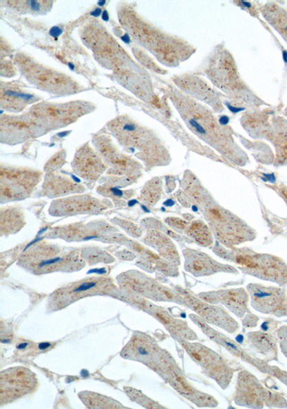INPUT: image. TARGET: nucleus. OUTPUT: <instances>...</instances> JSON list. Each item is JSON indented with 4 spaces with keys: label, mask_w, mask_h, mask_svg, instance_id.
Segmentation results:
<instances>
[{
    "label": "nucleus",
    "mask_w": 287,
    "mask_h": 409,
    "mask_svg": "<svg viewBox=\"0 0 287 409\" xmlns=\"http://www.w3.org/2000/svg\"><path fill=\"white\" fill-rule=\"evenodd\" d=\"M106 3V1H99L98 2V6H104Z\"/></svg>",
    "instance_id": "49530a36"
},
{
    "label": "nucleus",
    "mask_w": 287,
    "mask_h": 409,
    "mask_svg": "<svg viewBox=\"0 0 287 409\" xmlns=\"http://www.w3.org/2000/svg\"><path fill=\"white\" fill-rule=\"evenodd\" d=\"M259 322V317L252 313L246 314L242 321L244 327L248 329L257 327Z\"/></svg>",
    "instance_id": "7c9ffc66"
},
{
    "label": "nucleus",
    "mask_w": 287,
    "mask_h": 409,
    "mask_svg": "<svg viewBox=\"0 0 287 409\" xmlns=\"http://www.w3.org/2000/svg\"><path fill=\"white\" fill-rule=\"evenodd\" d=\"M198 75L206 76L213 86L228 99L230 105L242 109H258L266 104L242 77L237 63L230 51L217 45L198 70Z\"/></svg>",
    "instance_id": "7ed1b4c3"
},
{
    "label": "nucleus",
    "mask_w": 287,
    "mask_h": 409,
    "mask_svg": "<svg viewBox=\"0 0 287 409\" xmlns=\"http://www.w3.org/2000/svg\"><path fill=\"white\" fill-rule=\"evenodd\" d=\"M121 39L127 44L129 43L131 41L130 38H129L128 34H127V33H125V36H123Z\"/></svg>",
    "instance_id": "a19ab883"
},
{
    "label": "nucleus",
    "mask_w": 287,
    "mask_h": 409,
    "mask_svg": "<svg viewBox=\"0 0 287 409\" xmlns=\"http://www.w3.org/2000/svg\"><path fill=\"white\" fill-rule=\"evenodd\" d=\"M135 292L144 297L156 302H173L183 306V300L176 288H171L160 284L153 279L140 275L131 285Z\"/></svg>",
    "instance_id": "4be33fe9"
},
{
    "label": "nucleus",
    "mask_w": 287,
    "mask_h": 409,
    "mask_svg": "<svg viewBox=\"0 0 287 409\" xmlns=\"http://www.w3.org/2000/svg\"><path fill=\"white\" fill-rule=\"evenodd\" d=\"M213 252L234 263L245 274L283 286L287 284V264L276 255L260 253L248 248L228 249L219 244Z\"/></svg>",
    "instance_id": "20e7f679"
},
{
    "label": "nucleus",
    "mask_w": 287,
    "mask_h": 409,
    "mask_svg": "<svg viewBox=\"0 0 287 409\" xmlns=\"http://www.w3.org/2000/svg\"><path fill=\"white\" fill-rule=\"evenodd\" d=\"M263 18L287 43V10L276 3L268 2L259 8Z\"/></svg>",
    "instance_id": "393cba45"
},
{
    "label": "nucleus",
    "mask_w": 287,
    "mask_h": 409,
    "mask_svg": "<svg viewBox=\"0 0 287 409\" xmlns=\"http://www.w3.org/2000/svg\"><path fill=\"white\" fill-rule=\"evenodd\" d=\"M167 223L178 230H184L189 225L187 221L174 218L167 219Z\"/></svg>",
    "instance_id": "473e14b6"
},
{
    "label": "nucleus",
    "mask_w": 287,
    "mask_h": 409,
    "mask_svg": "<svg viewBox=\"0 0 287 409\" xmlns=\"http://www.w3.org/2000/svg\"><path fill=\"white\" fill-rule=\"evenodd\" d=\"M139 302L141 308L161 322L174 339L181 338L189 341L198 339V335L190 328L187 321L175 317L167 310L153 303L144 300Z\"/></svg>",
    "instance_id": "412c9836"
},
{
    "label": "nucleus",
    "mask_w": 287,
    "mask_h": 409,
    "mask_svg": "<svg viewBox=\"0 0 287 409\" xmlns=\"http://www.w3.org/2000/svg\"><path fill=\"white\" fill-rule=\"evenodd\" d=\"M189 318L202 333L218 346L224 348L236 359L255 367L263 373L271 376L272 366H270L266 362L248 354L238 343L213 328L209 324L202 320L195 314H191Z\"/></svg>",
    "instance_id": "a211bd4d"
},
{
    "label": "nucleus",
    "mask_w": 287,
    "mask_h": 409,
    "mask_svg": "<svg viewBox=\"0 0 287 409\" xmlns=\"http://www.w3.org/2000/svg\"><path fill=\"white\" fill-rule=\"evenodd\" d=\"M183 300V306L191 310L209 325L221 328L230 334L240 330V324L236 321L222 305L213 304L200 299L187 289L175 286Z\"/></svg>",
    "instance_id": "9d476101"
},
{
    "label": "nucleus",
    "mask_w": 287,
    "mask_h": 409,
    "mask_svg": "<svg viewBox=\"0 0 287 409\" xmlns=\"http://www.w3.org/2000/svg\"><path fill=\"white\" fill-rule=\"evenodd\" d=\"M159 376L185 399L199 408H215L219 402L213 396L195 387L172 356Z\"/></svg>",
    "instance_id": "ddd939ff"
},
{
    "label": "nucleus",
    "mask_w": 287,
    "mask_h": 409,
    "mask_svg": "<svg viewBox=\"0 0 287 409\" xmlns=\"http://www.w3.org/2000/svg\"><path fill=\"white\" fill-rule=\"evenodd\" d=\"M79 397L89 408H120L122 405L99 395L91 392H81Z\"/></svg>",
    "instance_id": "cd10ccee"
},
{
    "label": "nucleus",
    "mask_w": 287,
    "mask_h": 409,
    "mask_svg": "<svg viewBox=\"0 0 287 409\" xmlns=\"http://www.w3.org/2000/svg\"><path fill=\"white\" fill-rule=\"evenodd\" d=\"M30 6V9L33 11L39 12L41 10V6L38 1H28Z\"/></svg>",
    "instance_id": "c9c22d12"
},
{
    "label": "nucleus",
    "mask_w": 287,
    "mask_h": 409,
    "mask_svg": "<svg viewBox=\"0 0 287 409\" xmlns=\"http://www.w3.org/2000/svg\"><path fill=\"white\" fill-rule=\"evenodd\" d=\"M184 233L201 247H211L214 244L213 234L209 227L204 221H193L184 229Z\"/></svg>",
    "instance_id": "a878e982"
},
{
    "label": "nucleus",
    "mask_w": 287,
    "mask_h": 409,
    "mask_svg": "<svg viewBox=\"0 0 287 409\" xmlns=\"http://www.w3.org/2000/svg\"><path fill=\"white\" fill-rule=\"evenodd\" d=\"M62 32L63 30L61 28L58 26H55L50 29V36L57 39L61 35Z\"/></svg>",
    "instance_id": "f704fd0d"
},
{
    "label": "nucleus",
    "mask_w": 287,
    "mask_h": 409,
    "mask_svg": "<svg viewBox=\"0 0 287 409\" xmlns=\"http://www.w3.org/2000/svg\"><path fill=\"white\" fill-rule=\"evenodd\" d=\"M101 12H103V11H101V9L97 8L94 11H93L91 13V14L94 17H98L101 14Z\"/></svg>",
    "instance_id": "79ce46f5"
},
{
    "label": "nucleus",
    "mask_w": 287,
    "mask_h": 409,
    "mask_svg": "<svg viewBox=\"0 0 287 409\" xmlns=\"http://www.w3.org/2000/svg\"><path fill=\"white\" fill-rule=\"evenodd\" d=\"M286 322H287V320H285Z\"/></svg>",
    "instance_id": "09e8293b"
},
{
    "label": "nucleus",
    "mask_w": 287,
    "mask_h": 409,
    "mask_svg": "<svg viewBox=\"0 0 287 409\" xmlns=\"http://www.w3.org/2000/svg\"><path fill=\"white\" fill-rule=\"evenodd\" d=\"M110 191L115 196L117 197H122L124 195V192L118 189V187H111Z\"/></svg>",
    "instance_id": "4c0bfd02"
},
{
    "label": "nucleus",
    "mask_w": 287,
    "mask_h": 409,
    "mask_svg": "<svg viewBox=\"0 0 287 409\" xmlns=\"http://www.w3.org/2000/svg\"><path fill=\"white\" fill-rule=\"evenodd\" d=\"M233 400L235 405L249 408H287V401L281 394L264 387L257 377L248 370L238 373Z\"/></svg>",
    "instance_id": "6e6552de"
},
{
    "label": "nucleus",
    "mask_w": 287,
    "mask_h": 409,
    "mask_svg": "<svg viewBox=\"0 0 287 409\" xmlns=\"http://www.w3.org/2000/svg\"><path fill=\"white\" fill-rule=\"evenodd\" d=\"M162 181L158 179H154L149 181L142 193V200L146 202L148 206H154L158 202L161 197Z\"/></svg>",
    "instance_id": "c85d7f7f"
},
{
    "label": "nucleus",
    "mask_w": 287,
    "mask_h": 409,
    "mask_svg": "<svg viewBox=\"0 0 287 409\" xmlns=\"http://www.w3.org/2000/svg\"><path fill=\"white\" fill-rule=\"evenodd\" d=\"M103 19L105 21H109V14H108V12H107V10L104 11V12H103Z\"/></svg>",
    "instance_id": "37998d69"
},
{
    "label": "nucleus",
    "mask_w": 287,
    "mask_h": 409,
    "mask_svg": "<svg viewBox=\"0 0 287 409\" xmlns=\"http://www.w3.org/2000/svg\"><path fill=\"white\" fill-rule=\"evenodd\" d=\"M111 281L105 278L93 277L65 285L50 297V310L59 311L84 297L105 295L112 291Z\"/></svg>",
    "instance_id": "9b49d317"
},
{
    "label": "nucleus",
    "mask_w": 287,
    "mask_h": 409,
    "mask_svg": "<svg viewBox=\"0 0 287 409\" xmlns=\"http://www.w3.org/2000/svg\"><path fill=\"white\" fill-rule=\"evenodd\" d=\"M34 241L21 255L19 263L34 275H45L56 271L72 272L81 269L84 262L79 252L53 244H37Z\"/></svg>",
    "instance_id": "39448f33"
},
{
    "label": "nucleus",
    "mask_w": 287,
    "mask_h": 409,
    "mask_svg": "<svg viewBox=\"0 0 287 409\" xmlns=\"http://www.w3.org/2000/svg\"><path fill=\"white\" fill-rule=\"evenodd\" d=\"M253 308L265 315L277 317H287V292L276 286L251 283L247 286Z\"/></svg>",
    "instance_id": "dca6fc26"
},
{
    "label": "nucleus",
    "mask_w": 287,
    "mask_h": 409,
    "mask_svg": "<svg viewBox=\"0 0 287 409\" xmlns=\"http://www.w3.org/2000/svg\"><path fill=\"white\" fill-rule=\"evenodd\" d=\"M134 34L167 66L177 67L196 52V48L184 39L164 32L143 21L135 23Z\"/></svg>",
    "instance_id": "423d86ee"
},
{
    "label": "nucleus",
    "mask_w": 287,
    "mask_h": 409,
    "mask_svg": "<svg viewBox=\"0 0 287 409\" xmlns=\"http://www.w3.org/2000/svg\"><path fill=\"white\" fill-rule=\"evenodd\" d=\"M176 87L182 93L206 104L216 113L224 112V98L226 96L213 88L204 78L196 73L183 74L173 77Z\"/></svg>",
    "instance_id": "2eb2a0df"
},
{
    "label": "nucleus",
    "mask_w": 287,
    "mask_h": 409,
    "mask_svg": "<svg viewBox=\"0 0 287 409\" xmlns=\"http://www.w3.org/2000/svg\"><path fill=\"white\" fill-rule=\"evenodd\" d=\"M50 347H52V344L49 343H42L39 345V349L41 350H46Z\"/></svg>",
    "instance_id": "58836bf2"
},
{
    "label": "nucleus",
    "mask_w": 287,
    "mask_h": 409,
    "mask_svg": "<svg viewBox=\"0 0 287 409\" xmlns=\"http://www.w3.org/2000/svg\"><path fill=\"white\" fill-rule=\"evenodd\" d=\"M69 133V132H61L59 134V136H61V138H63V136H67V134Z\"/></svg>",
    "instance_id": "a18cd8bd"
},
{
    "label": "nucleus",
    "mask_w": 287,
    "mask_h": 409,
    "mask_svg": "<svg viewBox=\"0 0 287 409\" xmlns=\"http://www.w3.org/2000/svg\"><path fill=\"white\" fill-rule=\"evenodd\" d=\"M242 127L252 138L265 139L276 150L279 165H287V119L268 109H251L241 118Z\"/></svg>",
    "instance_id": "0eeeda50"
},
{
    "label": "nucleus",
    "mask_w": 287,
    "mask_h": 409,
    "mask_svg": "<svg viewBox=\"0 0 287 409\" xmlns=\"http://www.w3.org/2000/svg\"><path fill=\"white\" fill-rule=\"evenodd\" d=\"M45 185H47V187H44L47 191L45 195L52 197H58L72 193L81 192L83 187L77 185L76 183H73V181L61 177L55 178L53 180L52 179H50L47 183H45Z\"/></svg>",
    "instance_id": "bb28decb"
},
{
    "label": "nucleus",
    "mask_w": 287,
    "mask_h": 409,
    "mask_svg": "<svg viewBox=\"0 0 287 409\" xmlns=\"http://www.w3.org/2000/svg\"><path fill=\"white\" fill-rule=\"evenodd\" d=\"M171 355L154 338L142 333H135L122 352L125 359L139 361L158 375Z\"/></svg>",
    "instance_id": "f8f14e48"
},
{
    "label": "nucleus",
    "mask_w": 287,
    "mask_h": 409,
    "mask_svg": "<svg viewBox=\"0 0 287 409\" xmlns=\"http://www.w3.org/2000/svg\"><path fill=\"white\" fill-rule=\"evenodd\" d=\"M198 296L207 302L224 306L240 319L249 313L250 297L247 289L242 287L200 293Z\"/></svg>",
    "instance_id": "aec40b11"
},
{
    "label": "nucleus",
    "mask_w": 287,
    "mask_h": 409,
    "mask_svg": "<svg viewBox=\"0 0 287 409\" xmlns=\"http://www.w3.org/2000/svg\"><path fill=\"white\" fill-rule=\"evenodd\" d=\"M41 174L36 170L6 168L1 170V197L6 200H23L36 189Z\"/></svg>",
    "instance_id": "f3484780"
},
{
    "label": "nucleus",
    "mask_w": 287,
    "mask_h": 409,
    "mask_svg": "<svg viewBox=\"0 0 287 409\" xmlns=\"http://www.w3.org/2000/svg\"><path fill=\"white\" fill-rule=\"evenodd\" d=\"M134 390L132 392L131 396H133V399L135 401H137L142 406L147 408H166V407L162 406V405L159 404L158 402H156L142 394H140L139 391Z\"/></svg>",
    "instance_id": "c756f323"
},
{
    "label": "nucleus",
    "mask_w": 287,
    "mask_h": 409,
    "mask_svg": "<svg viewBox=\"0 0 287 409\" xmlns=\"http://www.w3.org/2000/svg\"><path fill=\"white\" fill-rule=\"evenodd\" d=\"M74 171L83 179L95 181L107 169V165L88 146L77 151L73 164Z\"/></svg>",
    "instance_id": "5701e85b"
},
{
    "label": "nucleus",
    "mask_w": 287,
    "mask_h": 409,
    "mask_svg": "<svg viewBox=\"0 0 287 409\" xmlns=\"http://www.w3.org/2000/svg\"><path fill=\"white\" fill-rule=\"evenodd\" d=\"M277 337L281 341L287 339V326H283L278 330Z\"/></svg>",
    "instance_id": "72a5a7b5"
},
{
    "label": "nucleus",
    "mask_w": 287,
    "mask_h": 409,
    "mask_svg": "<svg viewBox=\"0 0 287 409\" xmlns=\"http://www.w3.org/2000/svg\"><path fill=\"white\" fill-rule=\"evenodd\" d=\"M38 385L36 375L26 368L15 367L3 370L0 375V405L32 393Z\"/></svg>",
    "instance_id": "4468645a"
},
{
    "label": "nucleus",
    "mask_w": 287,
    "mask_h": 409,
    "mask_svg": "<svg viewBox=\"0 0 287 409\" xmlns=\"http://www.w3.org/2000/svg\"><path fill=\"white\" fill-rule=\"evenodd\" d=\"M281 353L287 359V339L281 340L279 344Z\"/></svg>",
    "instance_id": "e433bc0d"
},
{
    "label": "nucleus",
    "mask_w": 287,
    "mask_h": 409,
    "mask_svg": "<svg viewBox=\"0 0 287 409\" xmlns=\"http://www.w3.org/2000/svg\"><path fill=\"white\" fill-rule=\"evenodd\" d=\"M89 273H96V274L103 275V274H104V273H107V271H105V269H101L91 270V271H89Z\"/></svg>",
    "instance_id": "ea45409f"
},
{
    "label": "nucleus",
    "mask_w": 287,
    "mask_h": 409,
    "mask_svg": "<svg viewBox=\"0 0 287 409\" xmlns=\"http://www.w3.org/2000/svg\"><path fill=\"white\" fill-rule=\"evenodd\" d=\"M279 381L287 386V371L283 370L277 366H272V375Z\"/></svg>",
    "instance_id": "2f4dec72"
},
{
    "label": "nucleus",
    "mask_w": 287,
    "mask_h": 409,
    "mask_svg": "<svg viewBox=\"0 0 287 409\" xmlns=\"http://www.w3.org/2000/svg\"><path fill=\"white\" fill-rule=\"evenodd\" d=\"M184 270L195 277H209L218 273L238 274L233 266L217 262L204 252L187 248L182 250Z\"/></svg>",
    "instance_id": "6ab92c4d"
},
{
    "label": "nucleus",
    "mask_w": 287,
    "mask_h": 409,
    "mask_svg": "<svg viewBox=\"0 0 287 409\" xmlns=\"http://www.w3.org/2000/svg\"><path fill=\"white\" fill-rule=\"evenodd\" d=\"M138 202V201L137 200L133 199V200L129 201L128 204H129V207H134V204H136Z\"/></svg>",
    "instance_id": "c03bdc74"
},
{
    "label": "nucleus",
    "mask_w": 287,
    "mask_h": 409,
    "mask_svg": "<svg viewBox=\"0 0 287 409\" xmlns=\"http://www.w3.org/2000/svg\"><path fill=\"white\" fill-rule=\"evenodd\" d=\"M205 377L213 380L223 390L227 389L234 376V370L224 357L210 348L195 341L176 338Z\"/></svg>",
    "instance_id": "1a4fd4ad"
},
{
    "label": "nucleus",
    "mask_w": 287,
    "mask_h": 409,
    "mask_svg": "<svg viewBox=\"0 0 287 409\" xmlns=\"http://www.w3.org/2000/svg\"><path fill=\"white\" fill-rule=\"evenodd\" d=\"M247 339L253 348L268 361L278 360V337L270 332L263 331L250 332Z\"/></svg>",
    "instance_id": "b1692460"
},
{
    "label": "nucleus",
    "mask_w": 287,
    "mask_h": 409,
    "mask_svg": "<svg viewBox=\"0 0 287 409\" xmlns=\"http://www.w3.org/2000/svg\"><path fill=\"white\" fill-rule=\"evenodd\" d=\"M184 192L189 200L200 209L208 226L219 243L232 249L248 242L254 241L256 232L243 220L223 208L190 171L182 180Z\"/></svg>",
    "instance_id": "f03ea898"
},
{
    "label": "nucleus",
    "mask_w": 287,
    "mask_h": 409,
    "mask_svg": "<svg viewBox=\"0 0 287 409\" xmlns=\"http://www.w3.org/2000/svg\"><path fill=\"white\" fill-rule=\"evenodd\" d=\"M170 98L183 122L202 142L208 144L235 165L244 166L246 153L235 143L229 118H217L209 106L182 93L176 87L169 90Z\"/></svg>",
    "instance_id": "f257e3e1"
},
{
    "label": "nucleus",
    "mask_w": 287,
    "mask_h": 409,
    "mask_svg": "<svg viewBox=\"0 0 287 409\" xmlns=\"http://www.w3.org/2000/svg\"><path fill=\"white\" fill-rule=\"evenodd\" d=\"M70 65L71 66L72 70H74V65L72 63H70Z\"/></svg>",
    "instance_id": "de8ad7c7"
}]
</instances>
